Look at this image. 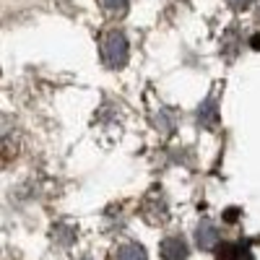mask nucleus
I'll return each instance as SVG.
<instances>
[{
    "label": "nucleus",
    "instance_id": "obj_4",
    "mask_svg": "<svg viewBox=\"0 0 260 260\" xmlns=\"http://www.w3.org/2000/svg\"><path fill=\"white\" fill-rule=\"evenodd\" d=\"M112 260H146V250H143L138 242H122V245L115 250Z\"/></svg>",
    "mask_w": 260,
    "mask_h": 260
},
{
    "label": "nucleus",
    "instance_id": "obj_1",
    "mask_svg": "<svg viewBox=\"0 0 260 260\" xmlns=\"http://www.w3.org/2000/svg\"><path fill=\"white\" fill-rule=\"evenodd\" d=\"M127 37L120 29H112L102 37V60L107 68H122L127 62Z\"/></svg>",
    "mask_w": 260,
    "mask_h": 260
},
{
    "label": "nucleus",
    "instance_id": "obj_5",
    "mask_svg": "<svg viewBox=\"0 0 260 260\" xmlns=\"http://www.w3.org/2000/svg\"><path fill=\"white\" fill-rule=\"evenodd\" d=\"M102 8L104 11H110V13H120L125 6H127V0H99Z\"/></svg>",
    "mask_w": 260,
    "mask_h": 260
},
{
    "label": "nucleus",
    "instance_id": "obj_2",
    "mask_svg": "<svg viewBox=\"0 0 260 260\" xmlns=\"http://www.w3.org/2000/svg\"><path fill=\"white\" fill-rule=\"evenodd\" d=\"M187 252H190V247L182 237H167L161 242V257L164 260H185Z\"/></svg>",
    "mask_w": 260,
    "mask_h": 260
},
{
    "label": "nucleus",
    "instance_id": "obj_6",
    "mask_svg": "<svg viewBox=\"0 0 260 260\" xmlns=\"http://www.w3.org/2000/svg\"><path fill=\"white\" fill-rule=\"evenodd\" d=\"M226 3H229L232 8H237V11H242V8L250 3V0H226Z\"/></svg>",
    "mask_w": 260,
    "mask_h": 260
},
{
    "label": "nucleus",
    "instance_id": "obj_3",
    "mask_svg": "<svg viewBox=\"0 0 260 260\" xmlns=\"http://www.w3.org/2000/svg\"><path fill=\"white\" fill-rule=\"evenodd\" d=\"M195 240H198V245H201L203 250L216 247V242H219V232H216V224L208 221V219H203V221L198 224V232H195Z\"/></svg>",
    "mask_w": 260,
    "mask_h": 260
}]
</instances>
